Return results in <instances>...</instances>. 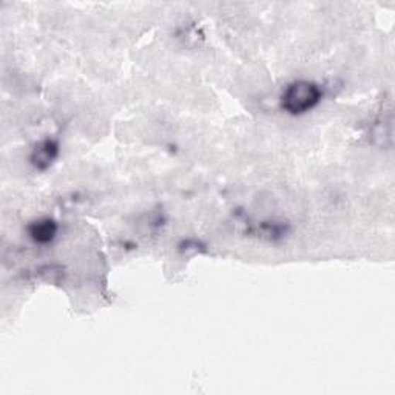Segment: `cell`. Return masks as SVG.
Returning <instances> with one entry per match:
<instances>
[{
	"instance_id": "6da1fadb",
	"label": "cell",
	"mask_w": 395,
	"mask_h": 395,
	"mask_svg": "<svg viewBox=\"0 0 395 395\" xmlns=\"http://www.w3.org/2000/svg\"><path fill=\"white\" fill-rule=\"evenodd\" d=\"M323 99V88L314 81L297 79L284 87L280 96L281 108L292 116L312 112Z\"/></svg>"
},
{
	"instance_id": "7a4b0ae2",
	"label": "cell",
	"mask_w": 395,
	"mask_h": 395,
	"mask_svg": "<svg viewBox=\"0 0 395 395\" xmlns=\"http://www.w3.org/2000/svg\"><path fill=\"white\" fill-rule=\"evenodd\" d=\"M57 155H59V146L56 141H53V139L40 141L36 146V148L33 150L31 163L36 167V169L45 170L54 163Z\"/></svg>"
},
{
	"instance_id": "3957f363",
	"label": "cell",
	"mask_w": 395,
	"mask_h": 395,
	"mask_svg": "<svg viewBox=\"0 0 395 395\" xmlns=\"http://www.w3.org/2000/svg\"><path fill=\"white\" fill-rule=\"evenodd\" d=\"M56 233L57 225L49 218L37 220L30 225V237L37 244H48V242H52L56 238Z\"/></svg>"
}]
</instances>
